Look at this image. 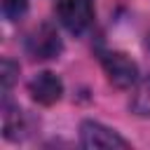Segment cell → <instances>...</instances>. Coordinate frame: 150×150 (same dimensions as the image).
Listing matches in <instances>:
<instances>
[{"mask_svg": "<svg viewBox=\"0 0 150 150\" xmlns=\"http://www.w3.org/2000/svg\"><path fill=\"white\" fill-rule=\"evenodd\" d=\"M56 16L70 33L82 35L94 21V2L91 0H59Z\"/></svg>", "mask_w": 150, "mask_h": 150, "instance_id": "6da1fadb", "label": "cell"}, {"mask_svg": "<svg viewBox=\"0 0 150 150\" xmlns=\"http://www.w3.org/2000/svg\"><path fill=\"white\" fill-rule=\"evenodd\" d=\"M101 66H103L108 80H110L117 89H127V87H131V84L138 80V68H136V63H134L127 54H122V52H105V54L101 56Z\"/></svg>", "mask_w": 150, "mask_h": 150, "instance_id": "7a4b0ae2", "label": "cell"}, {"mask_svg": "<svg viewBox=\"0 0 150 150\" xmlns=\"http://www.w3.org/2000/svg\"><path fill=\"white\" fill-rule=\"evenodd\" d=\"M26 49H28V54H30L33 59H38V61L54 59V56H59V52H61L59 33H56L49 23H42V26H38V28L28 35Z\"/></svg>", "mask_w": 150, "mask_h": 150, "instance_id": "3957f363", "label": "cell"}, {"mask_svg": "<svg viewBox=\"0 0 150 150\" xmlns=\"http://www.w3.org/2000/svg\"><path fill=\"white\" fill-rule=\"evenodd\" d=\"M80 143L84 148H129V143L115 134L112 129L98 124V122H82L80 127Z\"/></svg>", "mask_w": 150, "mask_h": 150, "instance_id": "277c9868", "label": "cell"}, {"mask_svg": "<svg viewBox=\"0 0 150 150\" xmlns=\"http://www.w3.org/2000/svg\"><path fill=\"white\" fill-rule=\"evenodd\" d=\"M28 91H30V96H33L38 103L52 105V103H56V101L61 98L63 84H61V80H59L54 73L45 70V73H38V75L28 82Z\"/></svg>", "mask_w": 150, "mask_h": 150, "instance_id": "5b68a950", "label": "cell"}, {"mask_svg": "<svg viewBox=\"0 0 150 150\" xmlns=\"http://www.w3.org/2000/svg\"><path fill=\"white\" fill-rule=\"evenodd\" d=\"M131 108H134L138 115L150 117V77L138 84V89H136V94H134V98H131Z\"/></svg>", "mask_w": 150, "mask_h": 150, "instance_id": "8992f818", "label": "cell"}, {"mask_svg": "<svg viewBox=\"0 0 150 150\" xmlns=\"http://www.w3.org/2000/svg\"><path fill=\"white\" fill-rule=\"evenodd\" d=\"M28 12V0H2V14L7 21H16Z\"/></svg>", "mask_w": 150, "mask_h": 150, "instance_id": "52a82bcc", "label": "cell"}, {"mask_svg": "<svg viewBox=\"0 0 150 150\" xmlns=\"http://www.w3.org/2000/svg\"><path fill=\"white\" fill-rule=\"evenodd\" d=\"M16 73H19V68H16L9 59H5V61H2V89H5V94L9 91V87H12Z\"/></svg>", "mask_w": 150, "mask_h": 150, "instance_id": "ba28073f", "label": "cell"}, {"mask_svg": "<svg viewBox=\"0 0 150 150\" xmlns=\"http://www.w3.org/2000/svg\"><path fill=\"white\" fill-rule=\"evenodd\" d=\"M148 47H150V30H148Z\"/></svg>", "mask_w": 150, "mask_h": 150, "instance_id": "9c48e42d", "label": "cell"}]
</instances>
